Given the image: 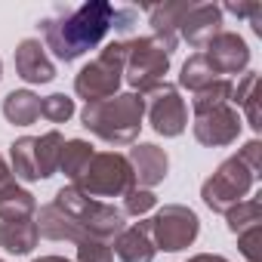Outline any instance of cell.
Returning a JSON list of instances; mask_svg holds the SVG:
<instances>
[{"label": "cell", "instance_id": "cell-29", "mask_svg": "<svg viewBox=\"0 0 262 262\" xmlns=\"http://www.w3.org/2000/svg\"><path fill=\"white\" fill-rule=\"evenodd\" d=\"M133 25H136V10H117L114 13V28L120 34H129V31H133Z\"/></svg>", "mask_w": 262, "mask_h": 262}, {"label": "cell", "instance_id": "cell-17", "mask_svg": "<svg viewBox=\"0 0 262 262\" xmlns=\"http://www.w3.org/2000/svg\"><path fill=\"white\" fill-rule=\"evenodd\" d=\"M129 161H133V176L139 185L151 188L167 176V155L158 145H136L129 151Z\"/></svg>", "mask_w": 262, "mask_h": 262}, {"label": "cell", "instance_id": "cell-14", "mask_svg": "<svg viewBox=\"0 0 262 262\" xmlns=\"http://www.w3.org/2000/svg\"><path fill=\"white\" fill-rule=\"evenodd\" d=\"M16 71H19V77L28 80V83H50V80L56 77V68H53V62L47 59L43 43L34 40V37H28V40L19 43V50H16Z\"/></svg>", "mask_w": 262, "mask_h": 262}, {"label": "cell", "instance_id": "cell-19", "mask_svg": "<svg viewBox=\"0 0 262 262\" xmlns=\"http://www.w3.org/2000/svg\"><path fill=\"white\" fill-rule=\"evenodd\" d=\"M37 222H31L28 216L22 219H7L0 225V244H4L10 253H28L37 244Z\"/></svg>", "mask_w": 262, "mask_h": 262}, {"label": "cell", "instance_id": "cell-15", "mask_svg": "<svg viewBox=\"0 0 262 262\" xmlns=\"http://www.w3.org/2000/svg\"><path fill=\"white\" fill-rule=\"evenodd\" d=\"M191 7L194 4H164V7H151L148 10L151 13V25H155V40H158V47L167 56L176 50V43H179V25H182V19L188 16Z\"/></svg>", "mask_w": 262, "mask_h": 262}, {"label": "cell", "instance_id": "cell-31", "mask_svg": "<svg viewBox=\"0 0 262 262\" xmlns=\"http://www.w3.org/2000/svg\"><path fill=\"white\" fill-rule=\"evenodd\" d=\"M7 182H13V176H10V170H7V164H4V158H0V188H4Z\"/></svg>", "mask_w": 262, "mask_h": 262}, {"label": "cell", "instance_id": "cell-16", "mask_svg": "<svg viewBox=\"0 0 262 262\" xmlns=\"http://www.w3.org/2000/svg\"><path fill=\"white\" fill-rule=\"evenodd\" d=\"M151 225L148 222H139V225H129L117 234V256L123 262H151L155 259V244H151Z\"/></svg>", "mask_w": 262, "mask_h": 262}, {"label": "cell", "instance_id": "cell-13", "mask_svg": "<svg viewBox=\"0 0 262 262\" xmlns=\"http://www.w3.org/2000/svg\"><path fill=\"white\" fill-rule=\"evenodd\" d=\"M222 31V10L213 7V4H201V7H191L188 16L182 19L179 25V34L191 43V47H207L216 34Z\"/></svg>", "mask_w": 262, "mask_h": 262}, {"label": "cell", "instance_id": "cell-9", "mask_svg": "<svg viewBox=\"0 0 262 262\" xmlns=\"http://www.w3.org/2000/svg\"><path fill=\"white\" fill-rule=\"evenodd\" d=\"M155 241L161 250H182L198 237V216L188 207H164L155 219H148Z\"/></svg>", "mask_w": 262, "mask_h": 262}, {"label": "cell", "instance_id": "cell-33", "mask_svg": "<svg viewBox=\"0 0 262 262\" xmlns=\"http://www.w3.org/2000/svg\"><path fill=\"white\" fill-rule=\"evenodd\" d=\"M34 262H68V259H62V256H43V259H34Z\"/></svg>", "mask_w": 262, "mask_h": 262}, {"label": "cell", "instance_id": "cell-18", "mask_svg": "<svg viewBox=\"0 0 262 262\" xmlns=\"http://www.w3.org/2000/svg\"><path fill=\"white\" fill-rule=\"evenodd\" d=\"M37 234L50 237V241H83V231L56 207V204H47L37 216Z\"/></svg>", "mask_w": 262, "mask_h": 262}, {"label": "cell", "instance_id": "cell-25", "mask_svg": "<svg viewBox=\"0 0 262 262\" xmlns=\"http://www.w3.org/2000/svg\"><path fill=\"white\" fill-rule=\"evenodd\" d=\"M228 228L234 234H244L250 228H259V201H247V204H234L228 210Z\"/></svg>", "mask_w": 262, "mask_h": 262}, {"label": "cell", "instance_id": "cell-12", "mask_svg": "<svg viewBox=\"0 0 262 262\" xmlns=\"http://www.w3.org/2000/svg\"><path fill=\"white\" fill-rule=\"evenodd\" d=\"M237 129H241L237 111H231L228 105H219L207 114H198V120H194V136L204 145H228L237 139Z\"/></svg>", "mask_w": 262, "mask_h": 262}, {"label": "cell", "instance_id": "cell-24", "mask_svg": "<svg viewBox=\"0 0 262 262\" xmlns=\"http://www.w3.org/2000/svg\"><path fill=\"white\" fill-rule=\"evenodd\" d=\"M228 99H231V83L216 77L210 86H204V90L194 93L191 108H194V114H207V111H213V108H219V105H228Z\"/></svg>", "mask_w": 262, "mask_h": 262}, {"label": "cell", "instance_id": "cell-4", "mask_svg": "<svg viewBox=\"0 0 262 262\" xmlns=\"http://www.w3.org/2000/svg\"><path fill=\"white\" fill-rule=\"evenodd\" d=\"M133 167L123 155L105 151V155H93L90 164L83 167V173L74 179V188L83 191L86 198H114V194H129L133 191Z\"/></svg>", "mask_w": 262, "mask_h": 262}, {"label": "cell", "instance_id": "cell-27", "mask_svg": "<svg viewBox=\"0 0 262 262\" xmlns=\"http://www.w3.org/2000/svg\"><path fill=\"white\" fill-rule=\"evenodd\" d=\"M111 247L108 241H96V237H83L80 250H77V262H111Z\"/></svg>", "mask_w": 262, "mask_h": 262}, {"label": "cell", "instance_id": "cell-8", "mask_svg": "<svg viewBox=\"0 0 262 262\" xmlns=\"http://www.w3.org/2000/svg\"><path fill=\"white\" fill-rule=\"evenodd\" d=\"M253 179H256V173H253L241 158L225 161V164L213 173V179L204 182V201H207V207H213V210H219V213H228V210H231L234 204H241V198L250 191Z\"/></svg>", "mask_w": 262, "mask_h": 262}, {"label": "cell", "instance_id": "cell-11", "mask_svg": "<svg viewBox=\"0 0 262 262\" xmlns=\"http://www.w3.org/2000/svg\"><path fill=\"white\" fill-rule=\"evenodd\" d=\"M207 62L213 65L216 74H237L247 68L250 62V50L244 43V37L231 34V31H219L210 43H207Z\"/></svg>", "mask_w": 262, "mask_h": 262}, {"label": "cell", "instance_id": "cell-26", "mask_svg": "<svg viewBox=\"0 0 262 262\" xmlns=\"http://www.w3.org/2000/svg\"><path fill=\"white\" fill-rule=\"evenodd\" d=\"M40 114H43L47 120H53V123H62V120H68V117L74 114V102H71L68 96H62V93L47 96V99L40 102Z\"/></svg>", "mask_w": 262, "mask_h": 262}, {"label": "cell", "instance_id": "cell-32", "mask_svg": "<svg viewBox=\"0 0 262 262\" xmlns=\"http://www.w3.org/2000/svg\"><path fill=\"white\" fill-rule=\"evenodd\" d=\"M191 262H225V259H222V256H207V253H204V256H194Z\"/></svg>", "mask_w": 262, "mask_h": 262}, {"label": "cell", "instance_id": "cell-5", "mask_svg": "<svg viewBox=\"0 0 262 262\" xmlns=\"http://www.w3.org/2000/svg\"><path fill=\"white\" fill-rule=\"evenodd\" d=\"M126 53H129V43L123 40H114L108 43L99 59H93L74 80V90L86 99V105L93 102H102V99H111L117 83H120V74L126 68Z\"/></svg>", "mask_w": 262, "mask_h": 262}, {"label": "cell", "instance_id": "cell-1", "mask_svg": "<svg viewBox=\"0 0 262 262\" xmlns=\"http://www.w3.org/2000/svg\"><path fill=\"white\" fill-rule=\"evenodd\" d=\"M114 13H117V7L102 4V0L59 10V16L40 22L47 50H53V56L59 62H74L86 50L102 43V37L114 25Z\"/></svg>", "mask_w": 262, "mask_h": 262}, {"label": "cell", "instance_id": "cell-20", "mask_svg": "<svg viewBox=\"0 0 262 262\" xmlns=\"http://www.w3.org/2000/svg\"><path fill=\"white\" fill-rule=\"evenodd\" d=\"M4 114L10 123H19V126H28L40 117V99L31 93V90H16L4 99Z\"/></svg>", "mask_w": 262, "mask_h": 262}, {"label": "cell", "instance_id": "cell-28", "mask_svg": "<svg viewBox=\"0 0 262 262\" xmlns=\"http://www.w3.org/2000/svg\"><path fill=\"white\" fill-rule=\"evenodd\" d=\"M155 204H158V198H155L148 188H142V191L133 188V191L126 194V213H133V216H145Z\"/></svg>", "mask_w": 262, "mask_h": 262}, {"label": "cell", "instance_id": "cell-22", "mask_svg": "<svg viewBox=\"0 0 262 262\" xmlns=\"http://www.w3.org/2000/svg\"><path fill=\"white\" fill-rule=\"evenodd\" d=\"M216 80V71H213V65L207 62V56L204 53H198V56H191L185 65H182V74H179V83L182 86H188V90H204V86H210Z\"/></svg>", "mask_w": 262, "mask_h": 262}, {"label": "cell", "instance_id": "cell-2", "mask_svg": "<svg viewBox=\"0 0 262 262\" xmlns=\"http://www.w3.org/2000/svg\"><path fill=\"white\" fill-rule=\"evenodd\" d=\"M142 114H145V99L136 93H123V96H111V99L86 105L83 126L90 133L102 136L105 142L126 145L136 139L139 126H142Z\"/></svg>", "mask_w": 262, "mask_h": 262}, {"label": "cell", "instance_id": "cell-23", "mask_svg": "<svg viewBox=\"0 0 262 262\" xmlns=\"http://www.w3.org/2000/svg\"><path fill=\"white\" fill-rule=\"evenodd\" d=\"M96 151H93V145L90 142H83V139H74V142H68L65 148H62V158H59V167H62V173L74 182L80 173H83V167L90 164V158H93Z\"/></svg>", "mask_w": 262, "mask_h": 262}, {"label": "cell", "instance_id": "cell-7", "mask_svg": "<svg viewBox=\"0 0 262 262\" xmlns=\"http://www.w3.org/2000/svg\"><path fill=\"white\" fill-rule=\"evenodd\" d=\"M170 68V56L158 47L155 37H139L129 43L126 53V80L139 93H155L164 83V74Z\"/></svg>", "mask_w": 262, "mask_h": 262}, {"label": "cell", "instance_id": "cell-3", "mask_svg": "<svg viewBox=\"0 0 262 262\" xmlns=\"http://www.w3.org/2000/svg\"><path fill=\"white\" fill-rule=\"evenodd\" d=\"M53 204L83 231V237L108 241V237L123 231V210H117L111 204H102V201H93L83 191H77L74 185L62 188Z\"/></svg>", "mask_w": 262, "mask_h": 262}, {"label": "cell", "instance_id": "cell-10", "mask_svg": "<svg viewBox=\"0 0 262 262\" xmlns=\"http://www.w3.org/2000/svg\"><path fill=\"white\" fill-rule=\"evenodd\" d=\"M151 126L158 129L161 136H179L185 129V120H188V111H185V102L179 99V93L167 83H161L155 90V99H151Z\"/></svg>", "mask_w": 262, "mask_h": 262}, {"label": "cell", "instance_id": "cell-6", "mask_svg": "<svg viewBox=\"0 0 262 262\" xmlns=\"http://www.w3.org/2000/svg\"><path fill=\"white\" fill-rule=\"evenodd\" d=\"M65 139L56 133H43V136H25L19 142H13V170L19 179L34 182V179H47L56 173L59 158H62Z\"/></svg>", "mask_w": 262, "mask_h": 262}, {"label": "cell", "instance_id": "cell-30", "mask_svg": "<svg viewBox=\"0 0 262 262\" xmlns=\"http://www.w3.org/2000/svg\"><path fill=\"white\" fill-rule=\"evenodd\" d=\"M259 148H262L259 142H250V145H244V151L237 155V158H241L253 173H256V176H259Z\"/></svg>", "mask_w": 262, "mask_h": 262}, {"label": "cell", "instance_id": "cell-21", "mask_svg": "<svg viewBox=\"0 0 262 262\" xmlns=\"http://www.w3.org/2000/svg\"><path fill=\"white\" fill-rule=\"evenodd\" d=\"M34 210H37L34 198L22 191L16 182H7L0 188V216L4 219H22V216H31Z\"/></svg>", "mask_w": 262, "mask_h": 262}]
</instances>
